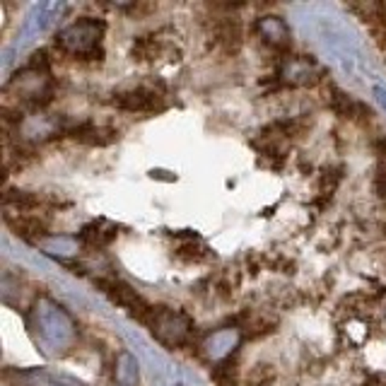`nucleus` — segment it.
I'll use <instances>...</instances> for the list:
<instances>
[{"mask_svg":"<svg viewBox=\"0 0 386 386\" xmlns=\"http://www.w3.org/2000/svg\"><path fill=\"white\" fill-rule=\"evenodd\" d=\"M97 288L102 290V293L109 297L114 305H118L121 309H126L130 317L140 319V322H150V317L154 314V309L147 305V302L142 300V297L135 293V290H130L126 283L114 280V278H99Z\"/></svg>","mask_w":386,"mask_h":386,"instance_id":"f257e3e1","label":"nucleus"},{"mask_svg":"<svg viewBox=\"0 0 386 386\" xmlns=\"http://www.w3.org/2000/svg\"><path fill=\"white\" fill-rule=\"evenodd\" d=\"M114 104L123 111H138V114H152V111H162L164 102L157 92L150 90H130L123 94H116Z\"/></svg>","mask_w":386,"mask_h":386,"instance_id":"f03ea898","label":"nucleus"},{"mask_svg":"<svg viewBox=\"0 0 386 386\" xmlns=\"http://www.w3.org/2000/svg\"><path fill=\"white\" fill-rule=\"evenodd\" d=\"M157 51H159V44L147 37H140L133 44V58H138V61H150L152 56H157Z\"/></svg>","mask_w":386,"mask_h":386,"instance_id":"7ed1b4c3","label":"nucleus"},{"mask_svg":"<svg viewBox=\"0 0 386 386\" xmlns=\"http://www.w3.org/2000/svg\"><path fill=\"white\" fill-rule=\"evenodd\" d=\"M234 372H237L234 362L227 360V362H222V365H217L215 370H212V377H215V382L220 386H229L232 382H234Z\"/></svg>","mask_w":386,"mask_h":386,"instance_id":"20e7f679","label":"nucleus"}]
</instances>
